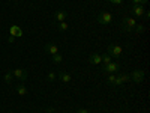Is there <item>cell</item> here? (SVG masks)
Masks as SVG:
<instances>
[{
  "instance_id": "1",
  "label": "cell",
  "mask_w": 150,
  "mask_h": 113,
  "mask_svg": "<svg viewBox=\"0 0 150 113\" xmlns=\"http://www.w3.org/2000/svg\"><path fill=\"white\" fill-rule=\"evenodd\" d=\"M137 23H138V21H137L135 17H128V15H126V17H123L122 21H120V29H122L125 33H132Z\"/></svg>"
},
{
  "instance_id": "2",
  "label": "cell",
  "mask_w": 150,
  "mask_h": 113,
  "mask_svg": "<svg viewBox=\"0 0 150 113\" xmlns=\"http://www.w3.org/2000/svg\"><path fill=\"white\" fill-rule=\"evenodd\" d=\"M112 21H114V17H112L111 12H107V11L99 12L98 17H96V23L101 24V26H108V24H111Z\"/></svg>"
},
{
  "instance_id": "3",
  "label": "cell",
  "mask_w": 150,
  "mask_h": 113,
  "mask_svg": "<svg viewBox=\"0 0 150 113\" xmlns=\"http://www.w3.org/2000/svg\"><path fill=\"white\" fill-rule=\"evenodd\" d=\"M120 68H122V65L119 64V62L112 60V62H110V64L102 67V74H105V75H108V74H117V72H120Z\"/></svg>"
},
{
  "instance_id": "4",
  "label": "cell",
  "mask_w": 150,
  "mask_h": 113,
  "mask_svg": "<svg viewBox=\"0 0 150 113\" xmlns=\"http://www.w3.org/2000/svg\"><path fill=\"white\" fill-rule=\"evenodd\" d=\"M107 53H108L112 59H114V57H120L122 53H123V48H122L120 44H110V45L107 47Z\"/></svg>"
},
{
  "instance_id": "5",
  "label": "cell",
  "mask_w": 150,
  "mask_h": 113,
  "mask_svg": "<svg viewBox=\"0 0 150 113\" xmlns=\"http://www.w3.org/2000/svg\"><path fill=\"white\" fill-rule=\"evenodd\" d=\"M129 77H131V82L137 83V84H140L144 82V77H146V72L143 69H134L131 74H129Z\"/></svg>"
},
{
  "instance_id": "6",
  "label": "cell",
  "mask_w": 150,
  "mask_h": 113,
  "mask_svg": "<svg viewBox=\"0 0 150 113\" xmlns=\"http://www.w3.org/2000/svg\"><path fill=\"white\" fill-rule=\"evenodd\" d=\"M11 72H12V75H14V79H17V80L21 82V83L26 82V80H27V75H29L27 71L23 69V68H15V69H12Z\"/></svg>"
},
{
  "instance_id": "7",
  "label": "cell",
  "mask_w": 150,
  "mask_h": 113,
  "mask_svg": "<svg viewBox=\"0 0 150 113\" xmlns=\"http://www.w3.org/2000/svg\"><path fill=\"white\" fill-rule=\"evenodd\" d=\"M68 11H65V9H59V11H56L54 12V15H53V18H54V23L57 24V23H62V21H66V18H68Z\"/></svg>"
},
{
  "instance_id": "8",
  "label": "cell",
  "mask_w": 150,
  "mask_h": 113,
  "mask_svg": "<svg viewBox=\"0 0 150 113\" xmlns=\"http://www.w3.org/2000/svg\"><path fill=\"white\" fill-rule=\"evenodd\" d=\"M57 79L63 83V84H69L71 82H72V77H71V74L69 72H66L65 69H60L59 72H57Z\"/></svg>"
},
{
  "instance_id": "9",
  "label": "cell",
  "mask_w": 150,
  "mask_h": 113,
  "mask_svg": "<svg viewBox=\"0 0 150 113\" xmlns=\"http://www.w3.org/2000/svg\"><path fill=\"white\" fill-rule=\"evenodd\" d=\"M131 12H132V14H134L135 17L141 18V17L144 15L146 9H144V6H143V5H132V6H131Z\"/></svg>"
},
{
  "instance_id": "10",
  "label": "cell",
  "mask_w": 150,
  "mask_h": 113,
  "mask_svg": "<svg viewBox=\"0 0 150 113\" xmlns=\"http://www.w3.org/2000/svg\"><path fill=\"white\" fill-rule=\"evenodd\" d=\"M45 51H47L50 56H53V54L59 53V45H57L56 42H48V44H45Z\"/></svg>"
},
{
  "instance_id": "11",
  "label": "cell",
  "mask_w": 150,
  "mask_h": 113,
  "mask_svg": "<svg viewBox=\"0 0 150 113\" xmlns=\"http://www.w3.org/2000/svg\"><path fill=\"white\" fill-rule=\"evenodd\" d=\"M89 64L90 65H101L102 62H101V54L99 53H92L90 57H89Z\"/></svg>"
},
{
  "instance_id": "12",
  "label": "cell",
  "mask_w": 150,
  "mask_h": 113,
  "mask_svg": "<svg viewBox=\"0 0 150 113\" xmlns=\"http://www.w3.org/2000/svg\"><path fill=\"white\" fill-rule=\"evenodd\" d=\"M15 91H17V94H18V95H21V97L27 95V87L24 86L23 83H18V84H15Z\"/></svg>"
},
{
  "instance_id": "13",
  "label": "cell",
  "mask_w": 150,
  "mask_h": 113,
  "mask_svg": "<svg viewBox=\"0 0 150 113\" xmlns=\"http://www.w3.org/2000/svg\"><path fill=\"white\" fill-rule=\"evenodd\" d=\"M51 62H53L54 65H60L62 62H63V56H62L60 53H56V54L51 56Z\"/></svg>"
},
{
  "instance_id": "14",
  "label": "cell",
  "mask_w": 150,
  "mask_h": 113,
  "mask_svg": "<svg viewBox=\"0 0 150 113\" xmlns=\"http://www.w3.org/2000/svg\"><path fill=\"white\" fill-rule=\"evenodd\" d=\"M57 30H59V32H68V30H69V24H68L66 21L57 23Z\"/></svg>"
},
{
  "instance_id": "15",
  "label": "cell",
  "mask_w": 150,
  "mask_h": 113,
  "mask_svg": "<svg viewBox=\"0 0 150 113\" xmlns=\"http://www.w3.org/2000/svg\"><path fill=\"white\" fill-rule=\"evenodd\" d=\"M3 80H5V83L6 84H12V82H14L15 79H14V75H12V72H5V75H3Z\"/></svg>"
},
{
  "instance_id": "16",
  "label": "cell",
  "mask_w": 150,
  "mask_h": 113,
  "mask_svg": "<svg viewBox=\"0 0 150 113\" xmlns=\"http://www.w3.org/2000/svg\"><path fill=\"white\" fill-rule=\"evenodd\" d=\"M107 84L110 86H116V74H108L107 75V79H105Z\"/></svg>"
},
{
  "instance_id": "17",
  "label": "cell",
  "mask_w": 150,
  "mask_h": 113,
  "mask_svg": "<svg viewBox=\"0 0 150 113\" xmlns=\"http://www.w3.org/2000/svg\"><path fill=\"white\" fill-rule=\"evenodd\" d=\"M101 62L104 65H107V64H110V62H112V57L108 53H104V54H101Z\"/></svg>"
},
{
  "instance_id": "18",
  "label": "cell",
  "mask_w": 150,
  "mask_h": 113,
  "mask_svg": "<svg viewBox=\"0 0 150 113\" xmlns=\"http://www.w3.org/2000/svg\"><path fill=\"white\" fill-rule=\"evenodd\" d=\"M134 32H135L137 35H141V33H144V24H141V23H137V24H135V27H134Z\"/></svg>"
},
{
  "instance_id": "19",
  "label": "cell",
  "mask_w": 150,
  "mask_h": 113,
  "mask_svg": "<svg viewBox=\"0 0 150 113\" xmlns=\"http://www.w3.org/2000/svg\"><path fill=\"white\" fill-rule=\"evenodd\" d=\"M11 32H12V33H11L12 36H21V35H23L21 29H18L17 26H12V27H11Z\"/></svg>"
},
{
  "instance_id": "20",
  "label": "cell",
  "mask_w": 150,
  "mask_h": 113,
  "mask_svg": "<svg viewBox=\"0 0 150 113\" xmlns=\"http://www.w3.org/2000/svg\"><path fill=\"white\" fill-rule=\"evenodd\" d=\"M47 79H48V82H51V83H53V82H56V80H57V74H56V72H53V71H50V72H48V75H47Z\"/></svg>"
},
{
  "instance_id": "21",
  "label": "cell",
  "mask_w": 150,
  "mask_h": 113,
  "mask_svg": "<svg viewBox=\"0 0 150 113\" xmlns=\"http://www.w3.org/2000/svg\"><path fill=\"white\" fill-rule=\"evenodd\" d=\"M110 3H112V5H122L123 3V0H108Z\"/></svg>"
},
{
  "instance_id": "22",
  "label": "cell",
  "mask_w": 150,
  "mask_h": 113,
  "mask_svg": "<svg viewBox=\"0 0 150 113\" xmlns=\"http://www.w3.org/2000/svg\"><path fill=\"white\" fill-rule=\"evenodd\" d=\"M77 113H90V112L87 110V109H78V110H77Z\"/></svg>"
},
{
  "instance_id": "23",
  "label": "cell",
  "mask_w": 150,
  "mask_h": 113,
  "mask_svg": "<svg viewBox=\"0 0 150 113\" xmlns=\"http://www.w3.org/2000/svg\"><path fill=\"white\" fill-rule=\"evenodd\" d=\"M132 5H141V0H131Z\"/></svg>"
},
{
  "instance_id": "24",
  "label": "cell",
  "mask_w": 150,
  "mask_h": 113,
  "mask_svg": "<svg viewBox=\"0 0 150 113\" xmlns=\"http://www.w3.org/2000/svg\"><path fill=\"white\" fill-rule=\"evenodd\" d=\"M8 41H9V42H14V41H15V36H12V35H11V36L8 38Z\"/></svg>"
},
{
  "instance_id": "25",
  "label": "cell",
  "mask_w": 150,
  "mask_h": 113,
  "mask_svg": "<svg viewBox=\"0 0 150 113\" xmlns=\"http://www.w3.org/2000/svg\"><path fill=\"white\" fill-rule=\"evenodd\" d=\"M147 2H149V0H141V5H143V6H144V5H146V3H147Z\"/></svg>"
},
{
  "instance_id": "26",
  "label": "cell",
  "mask_w": 150,
  "mask_h": 113,
  "mask_svg": "<svg viewBox=\"0 0 150 113\" xmlns=\"http://www.w3.org/2000/svg\"><path fill=\"white\" fill-rule=\"evenodd\" d=\"M15 2H17V0H15Z\"/></svg>"
}]
</instances>
